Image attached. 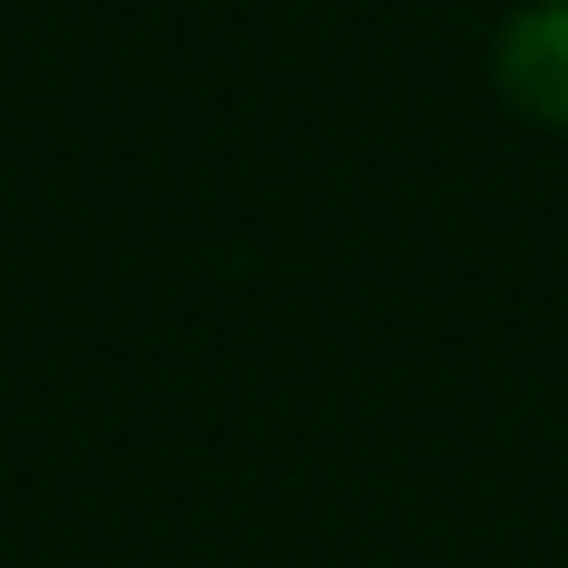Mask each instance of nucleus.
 <instances>
[{
    "instance_id": "f257e3e1",
    "label": "nucleus",
    "mask_w": 568,
    "mask_h": 568,
    "mask_svg": "<svg viewBox=\"0 0 568 568\" xmlns=\"http://www.w3.org/2000/svg\"><path fill=\"white\" fill-rule=\"evenodd\" d=\"M485 84L510 118L568 142V0H510L485 42Z\"/></svg>"
}]
</instances>
